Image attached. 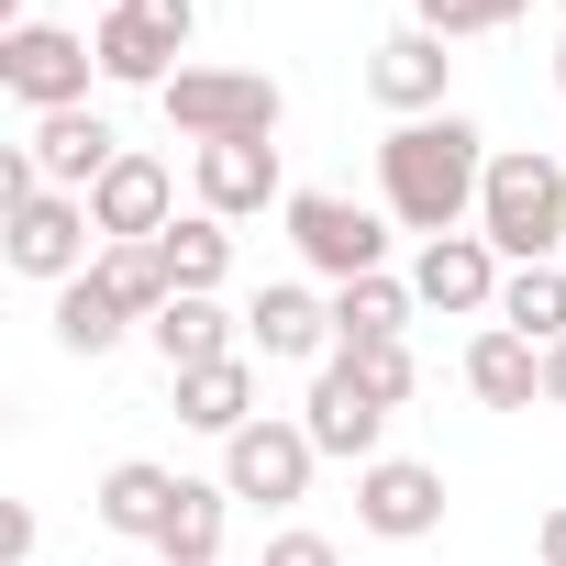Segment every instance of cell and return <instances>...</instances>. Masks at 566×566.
<instances>
[{
	"instance_id": "obj_5",
	"label": "cell",
	"mask_w": 566,
	"mask_h": 566,
	"mask_svg": "<svg viewBox=\"0 0 566 566\" xmlns=\"http://www.w3.org/2000/svg\"><path fill=\"white\" fill-rule=\"evenodd\" d=\"M189 34H200V0H123V12H101V78H123V90H167L178 67L167 56H189Z\"/></svg>"
},
{
	"instance_id": "obj_32",
	"label": "cell",
	"mask_w": 566,
	"mask_h": 566,
	"mask_svg": "<svg viewBox=\"0 0 566 566\" xmlns=\"http://www.w3.org/2000/svg\"><path fill=\"white\" fill-rule=\"evenodd\" d=\"M0 23H34V0H0Z\"/></svg>"
},
{
	"instance_id": "obj_25",
	"label": "cell",
	"mask_w": 566,
	"mask_h": 566,
	"mask_svg": "<svg viewBox=\"0 0 566 566\" xmlns=\"http://www.w3.org/2000/svg\"><path fill=\"white\" fill-rule=\"evenodd\" d=\"M167 277H178V301H211L222 277H233V233L200 211V222H167Z\"/></svg>"
},
{
	"instance_id": "obj_2",
	"label": "cell",
	"mask_w": 566,
	"mask_h": 566,
	"mask_svg": "<svg viewBox=\"0 0 566 566\" xmlns=\"http://www.w3.org/2000/svg\"><path fill=\"white\" fill-rule=\"evenodd\" d=\"M478 233H489L511 266H555V244H566V167H555V156H489Z\"/></svg>"
},
{
	"instance_id": "obj_28",
	"label": "cell",
	"mask_w": 566,
	"mask_h": 566,
	"mask_svg": "<svg viewBox=\"0 0 566 566\" xmlns=\"http://www.w3.org/2000/svg\"><path fill=\"white\" fill-rule=\"evenodd\" d=\"M345 367H356V378H367V389H378V400H389V411H400V400H411V345H356V356H345Z\"/></svg>"
},
{
	"instance_id": "obj_13",
	"label": "cell",
	"mask_w": 566,
	"mask_h": 566,
	"mask_svg": "<svg viewBox=\"0 0 566 566\" xmlns=\"http://www.w3.org/2000/svg\"><path fill=\"white\" fill-rule=\"evenodd\" d=\"M411 301L433 312H500V244L489 233H433L411 266Z\"/></svg>"
},
{
	"instance_id": "obj_33",
	"label": "cell",
	"mask_w": 566,
	"mask_h": 566,
	"mask_svg": "<svg viewBox=\"0 0 566 566\" xmlns=\"http://www.w3.org/2000/svg\"><path fill=\"white\" fill-rule=\"evenodd\" d=\"M555 90H566V45H555Z\"/></svg>"
},
{
	"instance_id": "obj_14",
	"label": "cell",
	"mask_w": 566,
	"mask_h": 566,
	"mask_svg": "<svg viewBox=\"0 0 566 566\" xmlns=\"http://www.w3.org/2000/svg\"><path fill=\"white\" fill-rule=\"evenodd\" d=\"M167 200H178V178H167L156 156H123V167L90 189V222H101L112 244H156V233H167Z\"/></svg>"
},
{
	"instance_id": "obj_15",
	"label": "cell",
	"mask_w": 566,
	"mask_h": 566,
	"mask_svg": "<svg viewBox=\"0 0 566 566\" xmlns=\"http://www.w3.org/2000/svg\"><path fill=\"white\" fill-rule=\"evenodd\" d=\"M277 200V145H200V211L211 222H244Z\"/></svg>"
},
{
	"instance_id": "obj_4",
	"label": "cell",
	"mask_w": 566,
	"mask_h": 566,
	"mask_svg": "<svg viewBox=\"0 0 566 566\" xmlns=\"http://www.w3.org/2000/svg\"><path fill=\"white\" fill-rule=\"evenodd\" d=\"M90 67H101V45L67 34V23H12V34H0V90H12L34 123L45 112H78L90 101Z\"/></svg>"
},
{
	"instance_id": "obj_31",
	"label": "cell",
	"mask_w": 566,
	"mask_h": 566,
	"mask_svg": "<svg viewBox=\"0 0 566 566\" xmlns=\"http://www.w3.org/2000/svg\"><path fill=\"white\" fill-rule=\"evenodd\" d=\"M544 400L566 411V345H544Z\"/></svg>"
},
{
	"instance_id": "obj_22",
	"label": "cell",
	"mask_w": 566,
	"mask_h": 566,
	"mask_svg": "<svg viewBox=\"0 0 566 566\" xmlns=\"http://www.w3.org/2000/svg\"><path fill=\"white\" fill-rule=\"evenodd\" d=\"M90 277H101V290H112L134 323H156V312L178 301V277H167V233H156V244H101V266H90Z\"/></svg>"
},
{
	"instance_id": "obj_30",
	"label": "cell",
	"mask_w": 566,
	"mask_h": 566,
	"mask_svg": "<svg viewBox=\"0 0 566 566\" xmlns=\"http://www.w3.org/2000/svg\"><path fill=\"white\" fill-rule=\"evenodd\" d=\"M533 555H544V566H566V511H544V533H533Z\"/></svg>"
},
{
	"instance_id": "obj_17",
	"label": "cell",
	"mask_w": 566,
	"mask_h": 566,
	"mask_svg": "<svg viewBox=\"0 0 566 566\" xmlns=\"http://www.w3.org/2000/svg\"><path fill=\"white\" fill-rule=\"evenodd\" d=\"M167 511H178V478H167L156 455H123V467L101 478V533H123V544H156V533H167Z\"/></svg>"
},
{
	"instance_id": "obj_6",
	"label": "cell",
	"mask_w": 566,
	"mask_h": 566,
	"mask_svg": "<svg viewBox=\"0 0 566 566\" xmlns=\"http://www.w3.org/2000/svg\"><path fill=\"white\" fill-rule=\"evenodd\" d=\"M0 233H12V266L23 277H45V290H67V277H90V200L78 189H12V222H0Z\"/></svg>"
},
{
	"instance_id": "obj_3",
	"label": "cell",
	"mask_w": 566,
	"mask_h": 566,
	"mask_svg": "<svg viewBox=\"0 0 566 566\" xmlns=\"http://www.w3.org/2000/svg\"><path fill=\"white\" fill-rule=\"evenodd\" d=\"M156 101H167V123H178L189 145H266L277 112H290L266 67H178Z\"/></svg>"
},
{
	"instance_id": "obj_18",
	"label": "cell",
	"mask_w": 566,
	"mask_h": 566,
	"mask_svg": "<svg viewBox=\"0 0 566 566\" xmlns=\"http://www.w3.org/2000/svg\"><path fill=\"white\" fill-rule=\"evenodd\" d=\"M244 345L255 356H323L334 345V301H312V290H255V312H244Z\"/></svg>"
},
{
	"instance_id": "obj_8",
	"label": "cell",
	"mask_w": 566,
	"mask_h": 566,
	"mask_svg": "<svg viewBox=\"0 0 566 566\" xmlns=\"http://www.w3.org/2000/svg\"><path fill=\"white\" fill-rule=\"evenodd\" d=\"M312 467H323V444H312L301 422H244V433L222 444V489H233V500H255V511L301 500V489H312Z\"/></svg>"
},
{
	"instance_id": "obj_1",
	"label": "cell",
	"mask_w": 566,
	"mask_h": 566,
	"mask_svg": "<svg viewBox=\"0 0 566 566\" xmlns=\"http://www.w3.org/2000/svg\"><path fill=\"white\" fill-rule=\"evenodd\" d=\"M378 189H389V211L433 244V233H455V222L478 211V189H489V134L455 123V112L400 123V134L378 145Z\"/></svg>"
},
{
	"instance_id": "obj_29",
	"label": "cell",
	"mask_w": 566,
	"mask_h": 566,
	"mask_svg": "<svg viewBox=\"0 0 566 566\" xmlns=\"http://www.w3.org/2000/svg\"><path fill=\"white\" fill-rule=\"evenodd\" d=\"M266 566H345V555H334L323 533H277V544H266Z\"/></svg>"
},
{
	"instance_id": "obj_26",
	"label": "cell",
	"mask_w": 566,
	"mask_h": 566,
	"mask_svg": "<svg viewBox=\"0 0 566 566\" xmlns=\"http://www.w3.org/2000/svg\"><path fill=\"white\" fill-rule=\"evenodd\" d=\"M123 323H134V312L101 290V277H67V290H56V345H67V356H112Z\"/></svg>"
},
{
	"instance_id": "obj_10",
	"label": "cell",
	"mask_w": 566,
	"mask_h": 566,
	"mask_svg": "<svg viewBox=\"0 0 566 566\" xmlns=\"http://www.w3.org/2000/svg\"><path fill=\"white\" fill-rule=\"evenodd\" d=\"M23 156H34V178H45V189H78V200H90V189H101V178L123 167V134H112V123H101V112L78 101V112H45Z\"/></svg>"
},
{
	"instance_id": "obj_23",
	"label": "cell",
	"mask_w": 566,
	"mask_h": 566,
	"mask_svg": "<svg viewBox=\"0 0 566 566\" xmlns=\"http://www.w3.org/2000/svg\"><path fill=\"white\" fill-rule=\"evenodd\" d=\"M222 500H233V489H211V478H178V511H167L156 555H167V566H222Z\"/></svg>"
},
{
	"instance_id": "obj_12",
	"label": "cell",
	"mask_w": 566,
	"mask_h": 566,
	"mask_svg": "<svg viewBox=\"0 0 566 566\" xmlns=\"http://www.w3.org/2000/svg\"><path fill=\"white\" fill-rule=\"evenodd\" d=\"M444 78H455V56H444V34H422V23H400V34L367 56V90H378L400 123H433V112H444Z\"/></svg>"
},
{
	"instance_id": "obj_20",
	"label": "cell",
	"mask_w": 566,
	"mask_h": 566,
	"mask_svg": "<svg viewBox=\"0 0 566 566\" xmlns=\"http://www.w3.org/2000/svg\"><path fill=\"white\" fill-rule=\"evenodd\" d=\"M400 323H411V277H356V290H334V345L356 356V345H400Z\"/></svg>"
},
{
	"instance_id": "obj_9",
	"label": "cell",
	"mask_w": 566,
	"mask_h": 566,
	"mask_svg": "<svg viewBox=\"0 0 566 566\" xmlns=\"http://www.w3.org/2000/svg\"><path fill=\"white\" fill-rule=\"evenodd\" d=\"M356 522L378 544H422V533H444V478L411 455H378V467H356Z\"/></svg>"
},
{
	"instance_id": "obj_16",
	"label": "cell",
	"mask_w": 566,
	"mask_h": 566,
	"mask_svg": "<svg viewBox=\"0 0 566 566\" xmlns=\"http://www.w3.org/2000/svg\"><path fill=\"white\" fill-rule=\"evenodd\" d=\"M467 389H478L489 411H533V400H544V345H522L511 323H489V334L467 345Z\"/></svg>"
},
{
	"instance_id": "obj_7",
	"label": "cell",
	"mask_w": 566,
	"mask_h": 566,
	"mask_svg": "<svg viewBox=\"0 0 566 566\" xmlns=\"http://www.w3.org/2000/svg\"><path fill=\"white\" fill-rule=\"evenodd\" d=\"M290 244L334 277V290H356V277H378V266H389L378 211H356V200H334V189H290Z\"/></svg>"
},
{
	"instance_id": "obj_24",
	"label": "cell",
	"mask_w": 566,
	"mask_h": 566,
	"mask_svg": "<svg viewBox=\"0 0 566 566\" xmlns=\"http://www.w3.org/2000/svg\"><path fill=\"white\" fill-rule=\"evenodd\" d=\"M500 323L522 345H566V266H511L500 277Z\"/></svg>"
},
{
	"instance_id": "obj_19",
	"label": "cell",
	"mask_w": 566,
	"mask_h": 566,
	"mask_svg": "<svg viewBox=\"0 0 566 566\" xmlns=\"http://www.w3.org/2000/svg\"><path fill=\"white\" fill-rule=\"evenodd\" d=\"M145 334H156L167 378H200V367H222V356H233V323H222V301H167Z\"/></svg>"
},
{
	"instance_id": "obj_21",
	"label": "cell",
	"mask_w": 566,
	"mask_h": 566,
	"mask_svg": "<svg viewBox=\"0 0 566 566\" xmlns=\"http://www.w3.org/2000/svg\"><path fill=\"white\" fill-rule=\"evenodd\" d=\"M178 422H200V433H244L255 422V367L244 356H222V367H200V378H178Z\"/></svg>"
},
{
	"instance_id": "obj_34",
	"label": "cell",
	"mask_w": 566,
	"mask_h": 566,
	"mask_svg": "<svg viewBox=\"0 0 566 566\" xmlns=\"http://www.w3.org/2000/svg\"><path fill=\"white\" fill-rule=\"evenodd\" d=\"M101 12H123V0H101Z\"/></svg>"
},
{
	"instance_id": "obj_11",
	"label": "cell",
	"mask_w": 566,
	"mask_h": 566,
	"mask_svg": "<svg viewBox=\"0 0 566 566\" xmlns=\"http://www.w3.org/2000/svg\"><path fill=\"white\" fill-rule=\"evenodd\" d=\"M301 433L323 444V455H356V467H378V433H389V400L334 356L323 378H312V411H301Z\"/></svg>"
},
{
	"instance_id": "obj_27",
	"label": "cell",
	"mask_w": 566,
	"mask_h": 566,
	"mask_svg": "<svg viewBox=\"0 0 566 566\" xmlns=\"http://www.w3.org/2000/svg\"><path fill=\"white\" fill-rule=\"evenodd\" d=\"M522 12H533V0H411V23L444 34V45H455V34H500V23H522Z\"/></svg>"
}]
</instances>
